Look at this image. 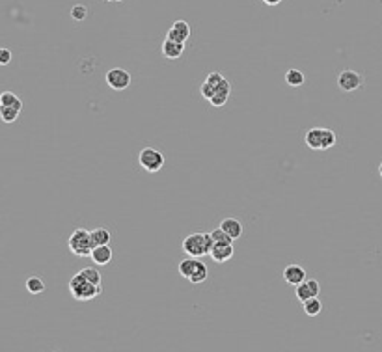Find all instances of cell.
I'll return each mask as SVG.
<instances>
[{
	"label": "cell",
	"mask_w": 382,
	"mask_h": 352,
	"mask_svg": "<svg viewBox=\"0 0 382 352\" xmlns=\"http://www.w3.org/2000/svg\"><path fill=\"white\" fill-rule=\"evenodd\" d=\"M71 17H73L75 21H84L86 17H88V8H86L84 4H76V6H73V9H71Z\"/></svg>",
	"instance_id": "26"
},
{
	"label": "cell",
	"mask_w": 382,
	"mask_h": 352,
	"mask_svg": "<svg viewBox=\"0 0 382 352\" xmlns=\"http://www.w3.org/2000/svg\"><path fill=\"white\" fill-rule=\"evenodd\" d=\"M379 176H381V179H382V162H381V166H379Z\"/></svg>",
	"instance_id": "33"
},
{
	"label": "cell",
	"mask_w": 382,
	"mask_h": 352,
	"mask_svg": "<svg viewBox=\"0 0 382 352\" xmlns=\"http://www.w3.org/2000/svg\"><path fill=\"white\" fill-rule=\"evenodd\" d=\"M263 2L267 4V6H278L281 0H263Z\"/></svg>",
	"instance_id": "32"
},
{
	"label": "cell",
	"mask_w": 382,
	"mask_h": 352,
	"mask_svg": "<svg viewBox=\"0 0 382 352\" xmlns=\"http://www.w3.org/2000/svg\"><path fill=\"white\" fill-rule=\"evenodd\" d=\"M198 257H190L188 255L187 259H183L181 263H179V274L183 278H187V280H190V276L194 274V270L198 268Z\"/></svg>",
	"instance_id": "14"
},
{
	"label": "cell",
	"mask_w": 382,
	"mask_h": 352,
	"mask_svg": "<svg viewBox=\"0 0 382 352\" xmlns=\"http://www.w3.org/2000/svg\"><path fill=\"white\" fill-rule=\"evenodd\" d=\"M229 97V92H216L214 93V97H212L209 103H211L212 106H224L226 105V101Z\"/></svg>",
	"instance_id": "27"
},
{
	"label": "cell",
	"mask_w": 382,
	"mask_h": 352,
	"mask_svg": "<svg viewBox=\"0 0 382 352\" xmlns=\"http://www.w3.org/2000/svg\"><path fill=\"white\" fill-rule=\"evenodd\" d=\"M336 133L332 129H323V151L324 149H332L336 145Z\"/></svg>",
	"instance_id": "23"
},
{
	"label": "cell",
	"mask_w": 382,
	"mask_h": 352,
	"mask_svg": "<svg viewBox=\"0 0 382 352\" xmlns=\"http://www.w3.org/2000/svg\"><path fill=\"white\" fill-rule=\"evenodd\" d=\"M82 276H84L88 282H92L94 285H101V274H99L97 268H94V267L82 268Z\"/></svg>",
	"instance_id": "22"
},
{
	"label": "cell",
	"mask_w": 382,
	"mask_h": 352,
	"mask_svg": "<svg viewBox=\"0 0 382 352\" xmlns=\"http://www.w3.org/2000/svg\"><path fill=\"white\" fill-rule=\"evenodd\" d=\"M212 257V261H216V263H226L233 257V244H222V243H214L212 246L211 253H209Z\"/></svg>",
	"instance_id": "9"
},
{
	"label": "cell",
	"mask_w": 382,
	"mask_h": 352,
	"mask_svg": "<svg viewBox=\"0 0 382 352\" xmlns=\"http://www.w3.org/2000/svg\"><path fill=\"white\" fill-rule=\"evenodd\" d=\"M106 84L116 92H123L131 86V75H129V71L121 69V67H114L106 73Z\"/></svg>",
	"instance_id": "5"
},
{
	"label": "cell",
	"mask_w": 382,
	"mask_h": 352,
	"mask_svg": "<svg viewBox=\"0 0 382 352\" xmlns=\"http://www.w3.org/2000/svg\"><path fill=\"white\" fill-rule=\"evenodd\" d=\"M92 241L95 246H104V244L110 243V231L104 229V227H97L92 231Z\"/></svg>",
	"instance_id": "19"
},
{
	"label": "cell",
	"mask_w": 382,
	"mask_h": 352,
	"mask_svg": "<svg viewBox=\"0 0 382 352\" xmlns=\"http://www.w3.org/2000/svg\"><path fill=\"white\" fill-rule=\"evenodd\" d=\"M0 105H2V106H13V108H17V110L23 108V101L19 99L13 92L2 93V95H0Z\"/></svg>",
	"instance_id": "16"
},
{
	"label": "cell",
	"mask_w": 382,
	"mask_h": 352,
	"mask_svg": "<svg viewBox=\"0 0 382 352\" xmlns=\"http://www.w3.org/2000/svg\"><path fill=\"white\" fill-rule=\"evenodd\" d=\"M183 52H185V43L172 41V39H164V43H162V54H164L166 58L175 60V58H179Z\"/></svg>",
	"instance_id": "12"
},
{
	"label": "cell",
	"mask_w": 382,
	"mask_h": 352,
	"mask_svg": "<svg viewBox=\"0 0 382 352\" xmlns=\"http://www.w3.org/2000/svg\"><path fill=\"white\" fill-rule=\"evenodd\" d=\"M202 95H204V99H207V101H211L212 97H214V93H216V88H212L211 84H207V82H204L202 84Z\"/></svg>",
	"instance_id": "29"
},
{
	"label": "cell",
	"mask_w": 382,
	"mask_h": 352,
	"mask_svg": "<svg viewBox=\"0 0 382 352\" xmlns=\"http://www.w3.org/2000/svg\"><path fill=\"white\" fill-rule=\"evenodd\" d=\"M188 37H190V25L187 21H175L168 30V34H166V39L179 43H187Z\"/></svg>",
	"instance_id": "7"
},
{
	"label": "cell",
	"mask_w": 382,
	"mask_h": 352,
	"mask_svg": "<svg viewBox=\"0 0 382 352\" xmlns=\"http://www.w3.org/2000/svg\"><path fill=\"white\" fill-rule=\"evenodd\" d=\"M362 84H364L362 75L356 73V71H352V69H345L338 76V86H340L341 92H354Z\"/></svg>",
	"instance_id": "6"
},
{
	"label": "cell",
	"mask_w": 382,
	"mask_h": 352,
	"mask_svg": "<svg viewBox=\"0 0 382 352\" xmlns=\"http://www.w3.org/2000/svg\"><path fill=\"white\" fill-rule=\"evenodd\" d=\"M9 62H11V52H9V49H0V64L2 66H8Z\"/></svg>",
	"instance_id": "30"
},
{
	"label": "cell",
	"mask_w": 382,
	"mask_h": 352,
	"mask_svg": "<svg viewBox=\"0 0 382 352\" xmlns=\"http://www.w3.org/2000/svg\"><path fill=\"white\" fill-rule=\"evenodd\" d=\"M283 280H285L289 285L297 287V285H300L302 282H306V270L300 267V265H289V267H285V270H283Z\"/></svg>",
	"instance_id": "8"
},
{
	"label": "cell",
	"mask_w": 382,
	"mask_h": 352,
	"mask_svg": "<svg viewBox=\"0 0 382 352\" xmlns=\"http://www.w3.org/2000/svg\"><path fill=\"white\" fill-rule=\"evenodd\" d=\"M69 291L75 296L76 300H92L95 296H99L103 293L101 285H94L92 282H88L82 272H78L75 276L71 278L69 282Z\"/></svg>",
	"instance_id": "2"
},
{
	"label": "cell",
	"mask_w": 382,
	"mask_h": 352,
	"mask_svg": "<svg viewBox=\"0 0 382 352\" xmlns=\"http://www.w3.org/2000/svg\"><path fill=\"white\" fill-rule=\"evenodd\" d=\"M297 298L300 302H306V300H310V298H315L313 294H312V289L308 287L306 282H302L300 285H297Z\"/></svg>",
	"instance_id": "25"
},
{
	"label": "cell",
	"mask_w": 382,
	"mask_h": 352,
	"mask_svg": "<svg viewBox=\"0 0 382 352\" xmlns=\"http://www.w3.org/2000/svg\"><path fill=\"white\" fill-rule=\"evenodd\" d=\"M220 227L231 237V239H233V241L243 235V224L239 222L237 218H226V220H222Z\"/></svg>",
	"instance_id": "13"
},
{
	"label": "cell",
	"mask_w": 382,
	"mask_h": 352,
	"mask_svg": "<svg viewBox=\"0 0 382 352\" xmlns=\"http://www.w3.org/2000/svg\"><path fill=\"white\" fill-rule=\"evenodd\" d=\"M94 248L95 244L92 241V231H86L80 227V229H75L69 237V250L78 257H92Z\"/></svg>",
	"instance_id": "3"
},
{
	"label": "cell",
	"mask_w": 382,
	"mask_h": 352,
	"mask_svg": "<svg viewBox=\"0 0 382 352\" xmlns=\"http://www.w3.org/2000/svg\"><path fill=\"white\" fill-rule=\"evenodd\" d=\"M222 80H224V75H220V73H209L207 78H205V82L211 84L212 88H218L222 84Z\"/></svg>",
	"instance_id": "28"
},
{
	"label": "cell",
	"mask_w": 382,
	"mask_h": 352,
	"mask_svg": "<svg viewBox=\"0 0 382 352\" xmlns=\"http://www.w3.org/2000/svg\"><path fill=\"white\" fill-rule=\"evenodd\" d=\"M212 239H214V243H222V244H233V239L229 237L222 227H216V229H212L211 231Z\"/></svg>",
	"instance_id": "24"
},
{
	"label": "cell",
	"mask_w": 382,
	"mask_h": 352,
	"mask_svg": "<svg viewBox=\"0 0 382 352\" xmlns=\"http://www.w3.org/2000/svg\"><path fill=\"white\" fill-rule=\"evenodd\" d=\"M92 261H94L97 267H104L112 261V250L108 244L104 246H95L92 251Z\"/></svg>",
	"instance_id": "11"
},
{
	"label": "cell",
	"mask_w": 382,
	"mask_h": 352,
	"mask_svg": "<svg viewBox=\"0 0 382 352\" xmlns=\"http://www.w3.org/2000/svg\"><path fill=\"white\" fill-rule=\"evenodd\" d=\"M26 291L30 294H41L45 291V282L39 276H30L26 280Z\"/></svg>",
	"instance_id": "17"
},
{
	"label": "cell",
	"mask_w": 382,
	"mask_h": 352,
	"mask_svg": "<svg viewBox=\"0 0 382 352\" xmlns=\"http://www.w3.org/2000/svg\"><path fill=\"white\" fill-rule=\"evenodd\" d=\"M138 162H140V166L144 168L145 172L155 174V172H159L164 166V155L159 149H155V147H144L140 151V155H138Z\"/></svg>",
	"instance_id": "4"
},
{
	"label": "cell",
	"mask_w": 382,
	"mask_h": 352,
	"mask_svg": "<svg viewBox=\"0 0 382 352\" xmlns=\"http://www.w3.org/2000/svg\"><path fill=\"white\" fill-rule=\"evenodd\" d=\"M285 82L291 86V88H298L304 84V73L300 69H289L285 73Z\"/></svg>",
	"instance_id": "18"
},
{
	"label": "cell",
	"mask_w": 382,
	"mask_h": 352,
	"mask_svg": "<svg viewBox=\"0 0 382 352\" xmlns=\"http://www.w3.org/2000/svg\"><path fill=\"white\" fill-rule=\"evenodd\" d=\"M114 2H121V0H114Z\"/></svg>",
	"instance_id": "34"
},
{
	"label": "cell",
	"mask_w": 382,
	"mask_h": 352,
	"mask_svg": "<svg viewBox=\"0 0 382 352\" xmlns=\"http://www.w3.org/2000/svg\"><path fill=\"white\" fill-rule=\"evenodd\" d=\"M306 283H308V287L312 289V294H313V296H319V293H321V285H319L317 280H306Z\"/></svg>",
	"instance_id": "31"
},
{
	"label": "cell",
	"mask_w": 382,
	"mask_h": 352,
	"mask_svg": "<svg viewBox=\"0 0 382 352\" xmlns=\"http://www.w3.org/2000/svg\"><path fill=\"white\" fill-rule=\"evenodd\" d=\"M207 274H209V272H207V267H205L204 263L200 261V263H198V268L194 270V274L190 276V280H188V282H190V283H194V285L202 283V282H205Z\"/></svg>",
	"instance_id": "20"
},
{
	"label": "cell",
	"mask_w": 382,
	"mask_h": 352,
	"mask_svg": "<svg viewBox=\"0 0 382 352\" xmlns=\"http://www.w3.org/2000/svg\"><path fill=\"white\" fill-rule=\"evenodd\" d=\"M306 145L313 151H323V127H313L306 133Z\"/></svg>",
	"instance_id": "10"
},
{
	"label": "cell",
	"mask_w": 382,
	"mask_h": 352,
	"mask_svg": "<svg viewBox=\"0 0 382 352\" xmlns=\"http://www.w3.org/2000/svg\"><path fill=\"white\" fill-rule=\"evenodd\" d=\"M214 246V239L211 233H192L183 241V250L190 257L209 255Z\"/></svg>",
	"instance_id": "1"
},
{
	"label": "cell",
	"mask_w": 382,
	"mask_h": 352,
	"mask_svg": "<svg viewBox=\"0 0 382 352\" xmlns=\"http://www.w3.org/2000/svg\"><path fill=\"white\" fill-rule=\"evenodd\" d=\"M302 308H304V313L308 317H317L321 313V310H323V302L315 296V298H310V300L302 302Z\"/></svg>",
	"instance_id": "15"
},
{
	"label": "cell",
	"mask_w": 382,
	"mask_h": 352,
	"mask_svg": "<svg viewBox=\"0 0 382 352\" xmlns=\"http://www.w3.org/2000/svg\"><path fill=\"white\" fill-rule=\"evenodd\" d=\"M106 2H114V0H106Z\"/></svg>",
	"instance_id": "35"
},
{
	"label": "cell",
	"mask_w": 382,
	"mask_h": 352,
	"mask_svg": "<svg viewBox=\"0 0 382 352\" xmlns=\"http://www.w3.org/2000/svg\"><path fill=\"white\" fill-rule=\"evenodd\" d=\"M19 112H21V110L13 108V106H0V116H2V119H4L6 123H13V121L19 117Z\"/></svg>",
	"instance_id": "21"
}]
</instances>
